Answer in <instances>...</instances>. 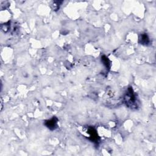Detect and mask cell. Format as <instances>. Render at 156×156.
Wrapping results in <instances>:
<instances>
[{
  "label": "cell",
  "instance_id": "cell-1",
  "mask_svg": "<svg viewBox=\"0 0 156 156\" xmlns=\"http://www.w3.org/2000/svg\"><path fill=\"white\" fill-rule=\"evenodd\" d=\"M124 99L125 103L129 107L136 108L137 107V102H136L137 101L136 98L132 87L127 88Z\"/></svg>",
  "mask_w": 156,
  "mask_h": 156
},
{
  "label": "cell",
  "instance_id": "cell-2",
  "mask_svg": "<svg viewBox=\"0 0 156 156\" xmlns=\"http://www.w3.org/2000/svg\"><path fill=\"white\" fill-rule=\"evenodd\" d=\"M57 121L58 119L55 117H52V118L45 121L44 125L50 130H55L57 127Z\"/></svg>",
  "mask_w": 156,
  "mask_h": 156
},
{
  "label": "cell",
  "instance_id": "cell-3",
  "mask_svg": "<svg viewBox=\"0 0 156 156\" xmlns=\"http://www.w3.org/2000/svg\"><path fill=\"white\" fill-rule=\"evenodd\" d=\"M87 133L89 134L90 140L94 143H98L99 141L98 135L96 132V130L94 128H89Z\"/></svg>",
  "mask_w": 156,
  "mask_h": 156
},
{
  "label": "cell",
  "instance_id": "cell-4",
  "mask_svg": "<svg viewBox=\"0 0 156 156\" xmlns=\"http://www.w3.org/2000/svg\"><path fill=\"white\" fill-rule=\"evenodd\" d=\"M138 40L140 43L144 45H147L150 42L149 38L146 34H141L139 37Z\"/></svg>",
  "mask_w": 156,
  "mask_h": 156
},
{
  "label": "cell",
  "instance_id": "cell-5",
  "mask_svg": "<svg viewBox=\"0 0 156 156\" xmlns=\"http://www.w3.org/2000/svg\"><path fill=\"white\" fill-rule=\"evenodd\" d=\"M101 60H102V62L103 64L104 65V66L107 68L110 69V62L109 59L108 58V57H107L105 55H103L101 57Z\"/></svg>",
  "mask_w": 156,
  "mask_h": 156
}]
</instances>
